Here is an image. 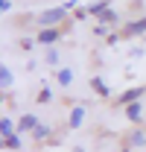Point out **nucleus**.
I'll return each mask as SVG.
<instances>
[{"label":"nucleus","instance_id":"f257e3e1","mask_svg":"<svg viewBox=\"0 0 146 152\" xmlns=\"http://www.w3.org/2000/svg\"><path fill=\"white\" fill-rule=\"evenodd\" d=\"M73 6H76V3L70 0V3H61V6H55V9H47V12H41V15H38V23L47 29V26H53V23H58V20H64Z\"/></svg>","mask_w":146,"mask_h":152},{"label":"nucleus","instance_id":"f03ea898","mask_svg":"<svg viewBox=\"0 0 146 152\" xmlns=\"http://www.w3.org/2000/svg\"><path fill=\"white\" fill-rule=\"evenodd\" d=\"M58 38H61V29H50V26H47V29H41L35 35V41L38 44H55Z\"/></svg>","mask_w":146,"mask_h":152},{"label":"nucleus","instance_id":"7ed1b4c3","mask_svg":"<svg viewBox=\"0 0 146 152\" xmlns=\"http://www.w3.org/2000/svg\"><path fill=\"white\" fill-rule=\"evenodd\" d=\"M38 123H41V120H38L35 114H20V120H18V134H20V132H32Z\"/></svg>","mask_w":146,"mask_h":152},{"label":"nucleus","instance_id":"20e7f679","mask_svg":"<svg viewBox=\"0 0 146 152\" xmlns=\"http://www.w3.org/2000/svg\"><path fill=\"white\" fill-rule=\"evenodd\" d=\"M143 96V88H128L126 94H120V99H114L117 105H128V102H137Z\"/></svg>","mask_w":146,"mask_h":152},{"label":"nucleus","instance_id":"39448f33","mask_svg":"<svg viewBox=\"0 0 146 152\" xmlns=\"http://www.w3.org/2000/svg\"><path fill=\"white\" fill-rule=\"evenodd\" d=\"M126 117L131 123H140V120H143V105H140V102H128L126 105Z\"/></svg>","mask_w":146,"mask_h":152},{"label":"nucleus","instance_id":"423d86ee","mask_svg":"<svg viewBox=\"0 0 146 152\" xmlns=\"http://www.w3.org/2000/svg\"><path fill=\"white\" fill-rule=\"evenodd\" d=\"M143 32H146V18L128 20V23H126V35H143Z\"/></svg>","mask_w":146,"mask_h":152},{"label":"nucleus","instance_id":"0eeeda50","mask_svg":"<svg viewBox=\"0 0 146 152\" xmlns=\"http://www.w3.org/2000/svg\"><path fill=\"white\" fill-rule=\"evenodd\" d=\"M55 79H58V85H64V88H67V85L73 82V70H70V67H61V70L55 73Z\"/></svg>","mask_w":146,"mask_h":152},{"label":"nucleus","instance_id":"6e6552de","mask_svg":"<svg viewBox=\"0 0 146 152\" xmlns=\"http://www.w3.org/2000/svg\"><path fill=\"white\" fill-rule=\"evenodd\" d=\"M9 134H15V123L9 117H3L0 120V137H9Z\"/></svg>","mask_w":146,"mask_h":152},{"label":"nucleus","instance_id":"1a4fd4ad","mask_svg":"<svg viewBox=\"0 0 146 152\" xmlns=\"http://www.w3.org/2000/svg\"><path fill=\"white\" fill-rule=\"evenodd\" d=\"M91 85H93V91H96L99 96H108V85H105L99 76H91Z\"/></svg>","mask_w":146,"mask_h":152},{"label":"nucleus","instance_id":"9d476101","mask_svg":"<svg viewBox=\"0 0 146 152\" xmlns=\"http://www.w3.org/2000/svg\"><path fill=\"white\" fill-rule=\"evenodd\" d=\"M82 120H85V108H73V114H70V129H79Z\"/></svg>","mask_w":146,"mask_h":152},{"label":"nucleus","instance_id":"9b49d317","mask_svg":"<svg viewBox=\"0 0 146 152\" xmlns=\"http://www.w3.org/2000/svg\"><path fill=\"white\" fill-rule=\"evenodd\" d=\"M128 143H131L134 149H140V146H146V132H131V137H128Z\"/></svg>","mask_w":146,"mask_h":152},{"label":"nucleus","instance_id":"f8f14e48","mask_svg":"<svg viewBox=\"0 0 146 152\" xmlns=\"http://www.w3.org/2000/svg\"><path fill=\"white\" fill-rule=\"evenodd\" d=\"M50 99H53V91H50V88H41V91L35 94V102H38V105H47Z\"/></svg>","mask_w":146,"mask_h":152},{"label":"nucleus","instance_id":"ddd939ff","mask_svg":"<svg viewBox=\"0 0 146 152\" xmlns=\"http://www.w3.org/2000/svg\"><path fill=\"white\" fill-rule=\"evenodd\" d=\"M105 9H108V3H105V0H99V3H91V6H88V15H96V18H99Z\"/></svg>","mask_w":146,"mask_h":152},{"label":"nucleus","instance_id":"4468645a","mask_svg":"<svg viewBox=\"0 0 146 152\" xmlns=\"http://www.w3.org/2000/svg\"><path fill=\"white\" fill-rule=\"evenodd\" d=\"M3 146H6V149H20V134H9V137H3Z\"/></svg>","mask_w":146,"mask_h":152},{"label":"nucleus","instance_id":"2eb2a0df","mask_svg":"<svg viewBox=\"0 0 146 152\" xmlns=\"http://www.w3.org/2000/svg\"><path fill=\"white\" fill-rule=\"evenodd\" d=\"M99 23H105V26H108V23H117V12H114V9H105V12L99 15Z\"/></svg>","mask_w":146,"mask_h":152},{"label":"nucleus","instance_id":"dca6fc26","mask_svg":"<svg viewBox=\"0 0 146 152\" xmlns=\"http://www.w3.org/2000/svg\"><path fill=\"white\" fill-rule=\"evenodd\" d=\"M0 85H3V88H9V85H12V70H9L6 64L0 67Z\"/></svg>","mask_w":146,"mask_h":152},{"label":"nucleus","instance_id":"f3484780","mask_svg":"<svg viewBox=\"0 0 146 152\" xmlns=\"http://www.w3.org/2000/svg\"><path fill=\"white\" fill-rule=\"evenodd\" d=\"M32 137H35V140H44V137H50V129H47V126H41V123H38L35 129H32Z\"/></svg>","mask_w":146,"mask_h":152},{"label":"nucleus","instance_id":"a211bd4d","mask_svg":"<svg viewBox=\"0 0 146 152\" xmlns=\"http://www.w3.org/2000/svg\"><path fill=\"white\" fill-rule=\"evenodd\" d=\"M93 35H99V38L105 35V38H108L111 32H108V26H105V23H96V29H93Z\"/></svg>","mask_w":146,"mask_h":152},{"label":"nucleus","instance_id":"6ab92c4d","mask_svg":"<svg viewBox=\"0 0 146 152\" xmlns=\"http://www.w3.org/2000/svg\"><path fill=\"white\" fill-rule=\"evenodd\" d=\"M47 61H50V64H58V53L50 50V53H47Z\"/></svg>","mask_w":146,"mask_h":152},{"label":"nucleus","instance_id":"aec40b11","mask_svg":"<svg viewBox=\"0 0 146 152\" xmlns=\"http://www.w3.org/2000/svg\"><path fill=\"white\" fill-rule=\"evenodd\" d=\"M0 9H3V12H9V9H12V0H0Z\"/></svg>","mask_w":146,"mask_h":152},{"label":"nucleus","instance_id":"412c9836","mask_svg":"<svg viewBox=\"0 0 146 152\" xmlns=\"http://www.w3.org/2000/svg\"><path fill=\"white\" fill-rule=\"evenodd\" d=\"M73 152H85V149H73Z\"/></svg>","mask_w":146,"mask_h":152},{"label":"nucleus","instance_id":"4be33fe9","mask_svg":"<svg viewBox=\"0 0 146 152\" xmlns=\"http://www.w3.org/2000/svg\"><path fill=\"white\" fill-rule=\"evenodd\" d=\"M123 152H131V149H123Z\"/></svg>","mask_w":146,"mask_h":152}]
</instances>
